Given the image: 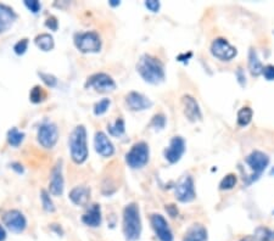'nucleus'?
Instances as JSON below:
<instances>
[{
	"mask_svg": "<svg viewBox=\"0 0 274 241\" xmlns=\"http://www.w3.org/2000/svg\"><path fill=\"white\" fill-rule=\"evenodd\" d=\"M263 77L267 80H274V65H267L263 67L262 71Z\"/></svg>",
	"mask_w": 274,
	"mask_h": 241,
	"instance_id": "37",
	"label": "nucleus"
},
{
	"mask_svg": "<svg viewBox=\"0 0 274 241\" xmlns=\"http://www.w3.org/2000/svg\"><path fill=\"white\" fill-rule=\"evenodd\" d=\"M123 235L127 241H137L140 239L141 218L139 206L136 202L128 203L123 210Z\"/></svg>",
	"mask_w": 274,
	"mask_h": 241,
	"instance_id": "2",
	"label": "nucleus"
},
{
	"mask_svg": "<svg viewBox=\"0 0 274 241\" xmlns=\"http://www.w3.org/2000/svg\"><path fill=\"white\" fill-rule=\"evenodd\" d=\"M241 241H246V240H241Z\"/></svg>",
	"mask_w": 274,
	"mask_h": 241,
	"instance_id": "46",
	"label": "nucleus"
},
{
	"mask_svg": "<svg viewBox=\"0 0 274 241\" xmlns=\"http://www.w3.org/2000/svg\"><path fill=\"white\" fill-rule=\"evenodd\" d=\"M211 54L217 60L225 62V61H232L238 54V50L227 39L217 38L211 44Z\"/></svg>",
	"mask_w": 274,
	"mask_h": 241,
	"instance_id": "9",
	"label": "nucleus"
},
{
	"mask_svg": "<svg viewBox=\"0 0 274 241\" xmlns=\"http://www.w3.org/2000/svg\"><path fill=\"white\" fill-rule=\"evenodd\" d=\"M101 221H103V216H101L100 205H98V203H95V205H91L89 207V210H88L87 212L82 216L83 223L90 228L100 227Z\"/></svg>",
	"mask_w": 274,
	"mask_h": 241,
	"instance_id": "19",
	"label": "nucleus"
},
{
	"mask_svg": "<svg viewBox=\"0 0 274 241\" xmlns=\"http://www.w3.org/2000/svg\"><path fill=\"white\" fill-rule=\"evenodd\" d=\"M25 6L32 13H38L40 9H42V4L38 0H25Z\"/></svg>",
	"mask_w": 274,
	"mask_h": 241,
	"instance_id": "35",
	"label": "nucleus"
},
{
	"mask_svg": "<svg viewBox=\"0 0 274 241\" xmlns=\"http://www.w3.org/2000/svg\"><path fill=\"white\" fill-rule=\"evenodd\" d=\"M193 54L192 53H188V54H182V55H179L178 58H177V60L182 61V62H188V60H189L190 58H192Z\"/></svg>",
	"mask_w": 274,
	"mask_h": 241,
	"instance_id": "41",
	"label": "nucleus"
},
{
	"mask_svg": "<svg viewBox=\"0 0 274 241\" xmlns=\"http://www.w3.org/2000/svg\"><path fill=\"white\" fill-rule=\"evenodd\" d=\"M150 125H151V127H154L155 129H158V130L163 129L166 125V116L163 114L155 115V116L152 117Z\"/></svg>",
	"mask_w": 274,
	"mask_h": 241,
	"instance_id": "32",
	"label": "nucleus"
},
{
	"mask_svg": "<svg viewBox=\"0 0 274 241\" xmlns=\"http://www.w3.org/2000/svg\"><path fill=\"white\" fill-rule=\"evenodd\" d=\"M245 163L249 166L252 172L248 181V184H251L256 181L262 176V173L265 172L266 168L268 167V165H270V156L265 154V152L255 150V151H252L251 154L245 157Z\"/></svg>",
	"mask_w": 274,
	"mask_h": 241,
	"instance_id": "5",
	"label": "nucleus"
},
{
	"mask_svg": "<svg viewBox=\"0 0 274 241\" xmlns=\"http://www.w3.org/2000/svg\"><path fill=\"white\" fill-rule=\"evenodd\" d=\"M208 233L207 229L203 224H193L189 229L185 232L182 241H207Z\"/></svg>",
	"mask_w": 274,
	"mask_h": 241,
	"instance_id": "20",
	"label": "nucleus"
},
{
	"mask_svg": "<svg viewBox=\"0 0 274 241\" xmlns=\"http://www.w3.org/2000/svg\"><path fill=\"white\" fill-rule=\"evenodd\" d=\"M6 239V230L4 229V227L0 226V241H5Z\"/></svg>",
	"mask_w": 274,
	"mask_h": 241,
	"instance_id": "43",
	"label": "nucleus"
},
{
	"mask_svg": "<svg viewBox=\"0 0 274 241\" xmlns=\"http://www.w3.org/2000/svg\"><path fill=\"white\" fill-rule=\"evenodd\" d=\"M28 49V39H21L13 45V52H15L16 55H23Z\"/></svg>",
	"mask_w": 274,
	"mask_h": 241,
	"instance_id": "34",
	"label": "nucleus"
},
{
	"mask_svg": "<svg viewBox=\"0 0 274 241\" xmlns=\"http://www.w3.org/2000/svg\"><path fill=\"white\" fill-rule=\"evenodd\" d=\"M95 151L103 157H111L115 154V146L104 132H96L94 138Z\"/></svg>",
	"mask_w": 274,
	"mask_h": 241,
	"instance_id": "17",
	"label": "nucleus"
},
{
	"mask_svg": "<svg viewBox=\"0 0 274 241\" xmlns=\"http://www.w3.org/2000/svg\"><path fill=\"white\" fill-rule=\"evenodd\" d=\"M11 168L13 171H16V172H17L18 174L23 173V168H22V166L20 165V163H12Z\"/></svg>",
	"mask_w": 274,
	"mask_h": 241,
	"instance_id": "42",
	"label": "nucleus"
},
{
	"mask_svg": "<svg viewBox=\"0 0 274 241\" xmlns=\"http://www.w3.org/2000/svg\"><path fill=\"white\" fill-rule=\"evenodd\" d=\"M182 105L183 112H184L185 117L190 120V122H196V120H203V114H201V109L199 106L198 101L192 95H184L182 98Z\"/></svg>",
	"mask_w": 274,
	"mask_h": 241,
	"instance_id": "15",
	"label": "nucleus"
},
{
	"mask_svg": "<svg viewBox=\"0 0 274 241\" xmlns=\"http://www.w3.org/2000/svg\"><path fill=\"white\" fill-rule=\"evenodd\" d=\"M109 4L111 5V6H118V5L121 4V1H118V0H110L109 1Z\"/></svg>",
	"mask_w": 274,
	"mask_h": 241,
	"instance_id": "44",
	"label": "nucleus"
},
{
	"mask_svg": "<svg viewBox=\"0 0 274 241\" xmlns=\"http://www.w3.org/2000/svg\"><path fill=\"white\" fill-rule=\"evenodd\" d=\"M126 104L132 111H145L152 106V101L138 92L128 93L126 95Z\"/></svg>",
	"mask_w": 274,
	"mask_h": 241,
	"instance_id": "16",
	"label": "nucleus"
},
{
	"mask_svg": "<svg viewBox=\"0 0 274 241\" xmlns=\"http://www.w3.org/2000/svg\"><path fill=\"white\" fill-rule=\"evenodd\" d=\"M45 98H47V93L44 92V89L40 85H36L29 94V99L33 104L42 103V101L45 100Z\"/></svg>",
	"mask_w": 274,
	"mask_h": 241,
	"instance_id": "29",
	"label": "nucleus"
},
{
	"mask_svg": "<svg viewBox=\"0 0 274 241\" xmlns=\"http://www.w3.org/2000/svg\"><path fill=\"white\" fill-rule=\"evenodd\" d=\"M38 74L43 82H44L49 88H55L56 85H58V79H56V77L53 76V74L44 73V72H39Z\"/></svg>",
	"mask_w": 274,
	"mask_h": 241,
	"instance_id": "33",
	"label": "nucleus"
},
{
	"mask_svg": "<svg viewBox=\"0 0 274 241\" xmlns=\"http://www.w3.org/2000/svg\"><path fill=\"white\" fill-rule=\"evenodd\" d=\"M69 200L77 206H85L90 199V189L87 186H76L69 191Z\"/></svg>",
	"mask_w": 274,
	"mask_h": 241,
	"instance_id": "21",
	"label": "nucleus"
},
{
	"mask_svg": "<svg viewBox=\"0 0 274 241\" xmlns=\"http://www.w3.org/2000/svg\"><path fill=\"white\" fill-rule=\"evenodd\" d=\"M5 227L15 234H21L27 228V219L23 213L18 210H10L2 216Z\"/></svg>",
	"mask_w": 274,
	"mask_h": 241,
	"instance_id": "12",
	"label": "nucleus"
},
{
	"mask_svg": "<svg viewBox=\"0 0 274 241\" xmlns=\"http://www.w3.org/2000/svg\"><path fill=\"white\" fill-rule=\"evenodd\" d=\"M150 223L154 229L155 235L160 241H173V233H172L170 224L165 217L160 213H152L150 216Z\"/></svg>",
	"mask_w": 274,
	"mask_h": 241,
	"instance_id": "11",
	"label": "nucleus"
},
{
	"mask_svg": "<svg viewBox=\"0 0 274 241\" xmlns=\"http://www.w3.org/2000/svg\"><path fill=\"white\" fill-rule=\"evenodd\" d=\"M85 88H93L98 93H111L116 89V82L104 72L94 73L88 78Z\"/></svg>",
	"mask_w": 274,
	"mask_h": 241,
	"instance_id": "8",
	"label": "nucleus"
},
{
	"mask_svg": "<svg viewBox=\"0 0 274 241\" xmlns=\"http://www.w3.org/2000/svg\"><path fill=\"white\" fill-rule=\"evenodd\" d=\"M40 199H42L43 210L47 211V212L49 213L55 212V205H54L52 197H50V194L47 190H42V191H40Z\"/></svg>",
	"mask_w": 274,
	"mask_h": 241,
	"instance_id": "28",
	"label": "nucleus"
},
{
	"mask_svg": "<svg viewBox=\"0 0 274 241\" xmlns=\"http://www.w3.org/2000/svg\"><path fill=\"white\" fill-rule=\"evenodd\" d=\"M110 105H111V101H110V99L104 98L101 99L99 103L95 104V106H94V115L95 116H101V115H104L105 112L109 110Z\"/></svg>",
	"mask_w": 274,
	"mask_h": 241,
	"instance_id": "31",
	"label": "nucleus"
},
{
	"mask_svg": "<svg viewBox=\"0 0 274 241\" xmlns=\"http://www.w3.org/2000/svg\"><path fill=\"white\" fill-rule=\"evenodd\" d=\"M272 214H273V216H274V210H273V212H272Z\"/></svg>",
	"mask_w": 274,
	"mask_h": 241,
	"instance_id": "45",
	"label": "nucleus"
},
{
	"mask_svg": "<svg viewBox=\"0 0 274 241\" xmlns=\"http://www.w3.org/2000/svg\"><path fill=\"white\" fill-rule=\"evenodd\" d=\"M238 183V178L234 173H229L222 179L219 183V189L221 190H232Z\"/></svg>",
	"mask_w": 274,
	"mask_h": 241,
	"instance_id": "30",
	"label": "nucleus"
},
{
	"mask_svg": "<svg viewBox=\"0 0 274 241\" xmlns=\"http://www.w3.org/2000/svg\"><path fill=\"white\" fill-rule=\"evenodd\" d=\"M166 211H167L168 214H170L171 217H173V218H174V217L178 216V208H177L174 205L166 206Z\"/></svg>",
	"mask_w": 274,
	"mask_h": 241,
	"instance_id": "40",
	"label": "nucleus"
},
{
	"mask_svg": "<svg viewBox=\"0 0 274 241\" xmlns=\"http://www.w3.org/2000/svg\"><path fill=\"white\" fill-rule=\"evenodd\" d=\"M236 78H238V82L240 83L241 87H244V85L246 84V78H245V74H244L243 69L239 67L238 71H236Z\"/></svg>",
	"mask_w": 274,
	"mask_h": 241,
	"instance_id": "39",
	"label": "nucleus"
},
{
	"mask_svg": "<svg viewBox=\"0 0 274 241\" xmlns=\"http://www.w3.org/2000/svg\"><path fill=\"white\" fill-rule=\"evenodd\" d=\"M256 241H274V230L267 227H257L254 232Z\"/></svg>",
	"mask_w": 274,
	"mask_h": 241,
	"instance_id": "26",
	"label": "nucleus"
},
{
	"mask_svg": "<svg viewBox=\"0 0 274 241\" xmlns=\"http://www.w3.org/2000/svg\"><path fill=\"white\" fill-rule=\"evenodd\" d=\"M263 66L261 60L259 59V55H257L256 50L250 49L249 52V69L251 72L252 76L259 77L260 74H262Z\"/></svg>",
	"mask_w": 274,
	"mask_h": 241,
	"instance_id": "22",
	"label": "nucleus"
},
{
	"mask_svg": "<svg viewBox=\"0 0 274 241\" xmlns=\"http://www.w3.org/2000/svg\"><path fill=\"white\" fill-rule=\"evenodd\" d=\"M254 116V111L251 107L244 106L238 111V116H236V122H238L239 127H246L250 124Z\"/></svg>",
	"mask_w": 274,
	"mask_h": 241,
	"instance_id": "24",
	"label": "nucleus"
},
{
	"mask_svg": "<svg viewBox=\"0 0 274 241\" xmlns=\"http://www.w3.org/2000/svg\"><path fill=\"white\" fill-rule=\"evenodd\" d=\"M137 71L141 78L149 84H160L166 77L163 63L157 58L149 54L141 55L137 65Z\"/></svg>",
	"mask_w": 274,
	"mask_h": 241,
	"instance_id": "1",
	"label": "nucleus"
},
{
	"mask_svg": "<svg viewBox=\"0 0 274 241\" xmlns=\"http://www.w3.org/2000/svg\"><path fill=\"white\" fill-rule=\"evenodd\" d=\"M23 139H25V133L18 130L17 128L13 127L11 129L7 132V143L9 145H11L13 147H17L22 144Z\"/></svg>",
	"mask_w": 274,
	"mask_h": 241,
	"instance_id": "27",
	"label": "nucleus"
},
{
	"mask_svg": "<svg viewBox=\"0 0 274 241\" xmlns=\"http://www.w3.org/2000/svg\"><path fill=\"white\" fill-rule=\"evenodd\" d=\"M50 181H49V191L54 196H61L64 194V189H65V181H64L63 174V161L59 160L56 165L54 166L50 174Z\"/></svg>",
	"mask_w": 274,
	"mask_h": 241,
	"instance_id": "13",
	"label": "nucleus"
},
{
	"mask_svg": "<svg viewBox=\"0 0 274 241\" xmlns=\"http://www.w3.org/2000/svg\"><path fill=\"white\" fill-rule=\"evenodd\" d=\"M74 45L80 53H99L101 50V38L96 32H80L74 34Z\"/></svg>",
	"mask_w": 274,
	"mask_h": 241,
	"instance_id": "6",
	"label": "nucleus"
},
{
	"mask_svg": "<svg viewBox=\"0 0 274 241\" xmlns=\"http://www.w3.org/2000/svg\"><path fill=\"white\" fill-rule=\"evenodd\" d=\"M34 43H36V45L42 52H50L55 47V42H54L53 36L49 33L38 34L36 37V39H34Z\"/></svg>",
	"mask_w": 274,
	"mask_h": 241,
	"instance_id": "23",
	"label": "nucleus"
},
{
	"mask_svg": "<svg viewBox=\"0 0 274 241\" xmlns=\"http://www.w3.org/2000/svg\"><path fill=\"white\" fill-rule=\"evenodd\" d=\"M17 20V15L12 7L5 4H0V34L9 31Z\"/></svg>",
	"mask_w": 274,
	"mask_h": 241,
	"instance_id": "18",
	"label": "nucleus"
},
{
	"mask_svg": "<svg viewBox=\"0 0 274 241\" xmlns=\"http://www.w3.org/2000/svg\"><path fill=\"white\" fill-rule=\"evenodd\" d=\"M150 149L145 141H138L126 154V162L132 170H141L149 162Z\"/></svg>",
	"mask_w": 274,
	"mask_h": 241,
	"instance_id": "4",
	"label": "nucleus"
},
{
	"mask_svg": "<svg viewBox=\"0 0 274 241\" xmlns=\"http://www.w3.org/2000/svg\"><path fill=\"white\" fill-rule=\"evenodd\" d=\"M145 6H146V9L149 10V11L158 12V10H160L161 7V4L160 1H157V0H146V1H145Z\"/></svg>",
	"mask_w": 274,
	"mask_h": 241,
	"instance_id": "36",
	"label": "nucleus"
},
{
	"mask_svg": "<svg viewBox=\"0 0 274 241\" xmlns=\"http://www.w3.org/2000/svg\"><path fill=\"white\" fill-rule=\"evenodd\" d=\"M69 154L71 159L77 165H82L88 159V144H87V129L84 125H77L72 133L69 134L68 139Z\"/></svg>",
	"mask_w": 274,
	"mask_h": 241,
	"instance_id": "3",
	"label": "nucleus"
},
{
	"mask_svg": "<svg viewBox=\"0 0 274 241\" xmlns=\"http://www.w3.org/2000/svg\"><path fill=\"white\" fill-rule=\"evenodd\" d=\"M185 152V140L182 136H173L165 150V159L170 163H177Z\"/></svg>",
	"mask_w": 274,
	"mask_h": 241,
	"instance_id": "14",
	"label": "nucleus"
},
{
	"mask_svg": "<svg viewBox=\"0 0 274 241\" xmlns=\"http://www.w3.org/2000/svg\"><path fill=\"white\" fill-rule=\"evenodd\" d=\"M38 143L44 149H53L56 145L59 139V129L55 123L45 120L39 125L38 133H37Z\"/></svg>",
	"mask_w": 274,
	"mask_h": 241,
	"instance_id": "7",
	"label": "nucleus"
},
{
	"mask_svg": "<svg viewBox=\"0 0 274 241\" xmlns=\"http://www.w3.org/2000/svg\"><path fill=\"white\" fill-rule=\"evenodd\" d=\"M107 130H109V134L112 136H116V138H120L126 132V123L125 120L122 117H118V119L115 120L111 124H107Z\"/></svg>",
	"mask_w": 274,
	"mask_h": 241,
	"instance_id": "25",
	"label": "nucleus"
},
{
	"mask_svg": "<svg viewBox=\"0 0 274 241\" xmlns=\"http://www.w3.org/2000/svg\"><path fill=\"white\" fill-rule=\"evenodd\" d=\"M174 194H176L177 200L183 203H189L195 200L196 192L194 186V181L192 176H185L174 187Z\"/></svg>",
	"mask_w": 274,
	"mask_h": 241,
	"instance_id": "10",
	"label": "nucleus"
},
{
	"mask_svg": "<svg viewBox=\"0 0 274 241\" xmlns=\"http://www.w3.org/2000/svg\"><path fill=\"white\" fill-rule=\"evenodd\" d=\"M45 26H47L50 31H58L59 22H58V20H56V17L50 16V17L45 21Z\"/></svg>",
	"mask_w": 274,
	"mask_h": 241,
	"instance_id": "38",
	"label": "nucleus"
}]
</instances>
